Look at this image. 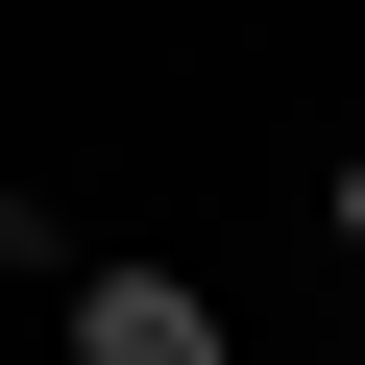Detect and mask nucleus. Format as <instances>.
<instances>
[{"instance_id": "nucleus-1", "label": "nucleus", "mask_w": 365, "mask_h": 365, "mask_svg": "<svg viewBox=\"0 0 365 365\" xmlns=\"http://www.w3.org/2000/svg\"><path fill=\"white\" fill-rule=\"evenodd\" d=\"M49 365H268V341H244V292H220V268H170V244H98V268L49 292Z\"/></svg>"}, {"instance_id": "nucleus-2", "label": "nucleus", "mask_w": 365, "mask_h": 365, "mask_svg": "<svg viewBox=\"0 0 365 365\" xmlns=\"http://www.w3.org/2000/svg\"><path fill=\"white\" fill-rule=\"evenodd\" d=\"M73 268H98V220L49 195V170H0V292H73Z\"/></svg>"}, {"instance_id": "nucleus-3", "label": "nucleus", "mask_w": 365, "mask_h": 365, "mask_svg": "<svg viewBox=\"0 0 365 365\" xmlns=\"http://www.w3.org/2000/svg\"><path fill=\"white\" fill-rule=\"evenodd\" d=\"M317 244H341V268H365V146H341V170H317Z\"/></svg>"}, {"instance_id": "nucleus-4", "label": "nucleus", "mask_w": 365, "mask_h": 365, "mask_svg": "<svg viewBox=\"0 0 365 365\" xmlns=\"http://www.w3.org/2000/svg\"><path fill=\"white\" fill-rule=\"evenodd\" d=\"M341 365H365V317H341Z\"/></svg>"}]
</instances>
